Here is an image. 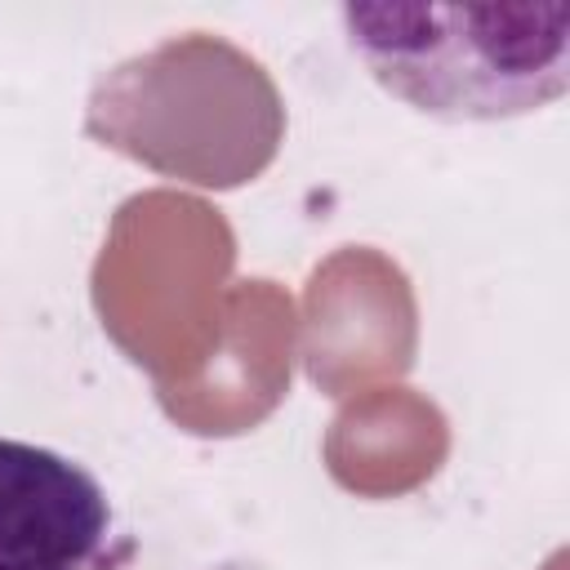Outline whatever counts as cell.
I'll return each mask as SVG.
<instances>
[{
  "label": "cell",
  "mask_w": 570,
  "mask_h": 570,
  "mask_svg": "<svg viewBox=\"0 0 570 570\" xmlns=\"http://www.w3.org/2000/svg\"><path fill=\"white\" fill-rule=\"evenodd\" d=\"M347 49L436 120H512L570 85V4H347Z\"/></svg>",
  "instance_id": "obj_1"
},
{
  "label": "cell",
  "mask_w": 570,
  "mask_h": 570,
  "mask_svg": "<svg viewBox=\"0 0 570 570\" xmlns=\"http://www.w3.org/2000/svg\"><path fill=\"white\" fill-rule=\"evenodd\" d=\"M107 534L111 503L85 463L0 436V570H89Z\"/></svg>",
  "instance_id": "obj_2"
}]
</instances>
